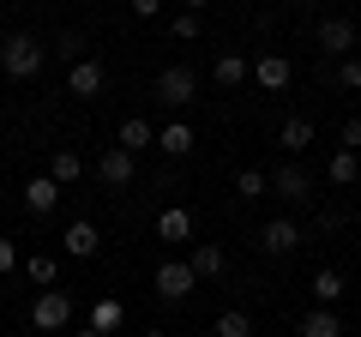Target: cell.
<instances>
[{
  "instance_id": "obj_1",
  "label": "cell",
  "mask_w": 361,
  "mask_h": 337,
  "mask_svg": "<svg viewBox=\"0 0 361 337\" xmlns=\"http://www.w3.org/2000/svg\"><path fill=\"white\" fill-rule=\"evenodd\" d=\"M42 61H49V49H42L30 30H13V37L0 42V66H6L13 78H37V73H42Z\"/></svg>"
},
{
  "instance_id": "obj_2",
  "label": "cell",
  "mask_w": 361,
  "mask_h": 337,
  "mask_svg": "<svg viewBox=\"0 0 361 337\" xmlns=\"http://www.w3.org/2000/svg\"><path fill=\"white\" fill-rule=\"evenodd\" d=\"M30 325H37V331H66V325H73V295H66V289H42V295L30 301Z\"/></svg>"
},
{
  "instance_id": "obj_3",
  "label": "cell",
  "mask_w": 361,
  "mask_h": 337,
  "mask_svg": "<svg viewBox=\"0 0 361 337\" xmlns=\"http://www.w3.org/2000/svg\"><path fill=\"white\" fill-rule=\"evenodd\" d=\"M151 91H157V103H169V109H187V103L199 97V78L187 73V66H163Z\"/></svg>"
},
{
  "instance_id": "obj_4",
  "label": "cell",
  "mask_w": 361,
  "mask_h": 337,
  "mask_svg": "<svg viewBox=\"0 0 361 337\" xmlns=\"http://www.w3.org/2000/svg\"><path fill=\"white\" fill-rule=\"evenodd\" d=\"M151 283H157V295H163V301H187V295H193V283H199V277H193V265H180V259H163V265H157V277H151Z\"/></svg>"
},
{
  "instance_id": "obj_5",
  "label": "cell",
  "mask_w": 361,
  "mask_h": 337,
  "mask_svg": "<svg viewBox=\"0 0 361 337\" xmlns=\"http://www.w3.org/2000/svg\"><path fill=\"white\" fill-rule=\"evenodd\" d=\"M103 85H109L103 61H90V54H85V61H73V66H66V91H73V97H85V103H90V97H103Z\"/></svg>"
},
{
  "instance_id": "obj_6",
  "label": "cell",
  "mask_w": 361,
  "mask_h": 337,
  "mask_svg": "<svg viewBox=\"0 0 361 337\" xmlns=\"http://www.w3.org/2000/svg\"><path fill=\"white\" fill-rule=\"evenodd\" d=\"M271 193L277 199H313V175L301 163H277L271 168Z\"/></svg>"
},
{
  "instance_id": "obj_7",
  "label": "cell",
  "mask_w": 361,
  "mask_h": 337,
  "mask_svg": "<svg viewBox=\"0 0 361 337\" xmlns=\"http://www.w3.org/2000/svg\"><path fill=\"white\" fill-rule=\"evenodd\" d=\"M319 49L337 54V61H349V49H355V25H349V18H319Z\"/></svg>"
},
{
  "instance_id": "obj_8",
  "label": "cell",
  "mask_w": 361,
  "mask_h": 337,
  "mask_svg": "<svg viewBox=\"0 0 361 337\" xmlns=\"http://www.w3.org/2000/svg\"><path fill=\"white\" fill-rule=\"evenodd\" d=\"M97 175H103V187H127L133 175H139V163H133V151L109 145V151H103V163H97Z\"/></svg>"
},
{
  "instance_id": "obj_9",
  "label": "cell",
  "mask_w": 361,
  "mask_h": 337,
  "mask_svg": "<svg viewBox=\"0 0 361 337\" xmlns=\"http://www.w3.org/2000/svg\"><path fill=\"white\" fill-rule=\"evenodd\" d=\"M54 205H61V181H54V175H37V181H25V211H30V217H49Z\"/></svg>"
},
{
  "instance_id": "obj_10",
  "label": "cell",
  "mask_w": 361,
  "mask_h": 337,
  "mask_svg": "<svg viewBox=\"0 0 361 337\" xmlns=\"http://www.w3.org/2000/svg\"><path fill=\"white\" fill-rule=\"evenodd\" d=\"M61 247H66V253H73V259H90V253L103 247V235H97V223H90V217H78V223H66Z\"/></svg>"
},
{
  "instance_id": "obj_11",
  "label": "cell",
  "mask_w": 361,
  "mask_h": 337,
  "mask_svg": "<svg viewBox=\"0 0 361 337\" xmlns=\"http://www.w3.org/2000/svg\"><path fill=\"white\" fill-rule=\"evenodd\" d=\"M259 247H265V253H295L301 247V229L289 217H271L265 229H259Z\"/></svg>"
},
{
  "instance_id": "obj_12",
  "label": "cell",
  "mask_w": 361,
  "mask_h": 337,
  "mask_svg": "<svg viewBox=\"0 0 361 337\" xmlns=\"http://www.w3.org/2000/svg\"><path fill=\"white\" fill-rule=\"evenodd\" d=\"M253 78L265 85V91H289V78H295V66H289L283 54H259V61H253Z\"/></svg>"
},
{
  "instance_id": "obj_13",
  "label": "cell",
  "mask_w": 361,
  "mask_h": 337,
  "mask_svg": "<svg viewBox=\"0 0 361 337\" xmlns=\"http://www.w3.org/2000/svg\"><path fill=\"white\" fill-rule=\"evenodd\" d=\"M187 265H193V277H223V271H229V253H223L217 241H199Z\"/></svg>"
},
{
  "instance_id": "obj_14",
  "label": "cell",
  "mask_w": 361,
  "mask_h": 337,
  "mask_svg": "<svg viewBox=\"0 0 361 337\" xmlns=\"http://www.w3.org/2000/svg\"><path fill=\"white\" fill-rule=\"evenodd\" d=\"M277 145H283L289 157H301V151L313 145V121H307V115H289L283 127H277Z\"/></svg>"
},
{
  "instance_id": "obj_15",
  "label": "cell",
  "mask_w": 361,
  "mask_h": 337,
  "mask_svg": "<svg viewBox=\"0 0 361 337\" xmlns=\"http://www.w3.org/2000/svg\"><path fill=\"white\" fill-rule=\"evenodd\" d=\"M157 235H163V241H193V211H187V205H169L163 217H157Z\"/></svg>"
},
{
  "instance_id": "obj_16",
  "label": "cell",
  "mask_w": 361,
  "mask_h": 337,
  "mask_svg": "<svg viewBox=\"0 0 361 337\" xmlns=\"http://www.w3.org/2000/svg\"><path fill=\"white\" fill-rule=\"evenodd\" d=\"M121 319H127L121 295H103L97 307H90V331H103V337H115V331H121Z\"/></svg>"
},
{
  "instance_id": "obj_17",
  "label": "cell",
  "mask_w": 361,
  "mask_h": 337,
  "mask_svg": "<svg viewBox=\"0 0 361 337\" xmlns=\"http://www.w3.org/2000/svg\"><path fill=\"white\" fill-rule=\"evenodd\" d=\"M211 78H217L223 91H235V85H241V78H253V66H247L241 54H217V66H211Z\"/></svg>"
},
{
  "instance_id": "obj_18",
  "label": "cell",
  "mask_w": 361,
  "mask_h": 337,
  "mask_svg": "<svg viewBox=\"0 0 361 337\" xmlns=\"http://www.w3.org/2000/svg\"><path fill=\"white\" fill-rule=\"evenodd\" d=\"M157 145H163L169 157H187V151H193L199 139H193V127H187V121H169V127L157 133Z\"/></svg>"
},
{
  "instance_id": "obj_19",
  "label": "cell",
  "mask_w": 361,
  "mask_h": 337,
  "mask_svg": "<svg viewBox=\"0 0 361 337\" xmlns=\"http://www.w3.org/2000/svg\"><path fill=\"white\" fill-rule=\"evenodd\" d=\"M145 145H157V127L139 121V115H127L121 121V151H145Z\"/></svg>"
},
{
  "instance_id": "obj_20",
  "label": "cell",
  "mask_w": 361,
  "mask_h": 337,
  "mask_svg": "<svg viewBox=\"0 0 361 337\" xmlns=\"http://www.w3.org/2000/svg\"><path fill=\"white\" fill-rule=\"evenodd\" d=\"M25 277L37 289H54V277H61V259H54V253H30L25 259Z\"/></svg>"
},
{
  "instance_id": "obj_21",
  "label": "cell",
  "mask_w": 361,
  "mask_h": 337,
  "mask_svg": "<svg viewBox=\"0 0 361 337\" xmlns=\"http://www.w3.org/2000/svg\"><path fill=\"white\" fill-rule=\"evenodd\" d=\"M355 175H361V157L355 151H337L331 163H325V181H331V187H349Z\"/></svg>"
},
{
  "instance_id": "obj_22",
  "label": "cell",
  "mask_w": 361,
  "mask_h": 337,
  "mask_svg": "<svg viewBox=\"0 0 361 337\" xmlns=\"http://www.w3.org/2000/svg\"><path fill=\"white\" fill-rule=\"evenodd\" d=\"M301 337H343V325H337L331 307H313L307 319H301Z\"/></svg>"
},
{
  "instance_id": "obj_23",
  "label": "cell",
  "mask_w": 361,
  "mask_h": 337,
  "mask_svg": "<svg viewBox=\"0 0 361 337\" xmlns=\"http://www.w3.org/2000/svg\"><path fill=\"white\" fill-rule=\"evenodd\" d=\"M265 193H271L265 168H241V175H235V199H265Z\"/></svg>"
},
{
  "instance_id": "obj_24",
  "label": "cell",
  "mask_w": 361,
  "mask_h": 337,
  "mask_svg": "<svg viewBox=\"0 0 361 337\" xmlns=\"http://www.w3.org/2000/svg\"><path fill=\"white\" fill-rule=\"evenodd\" d=\"M49 175H54V181H61V187H73L78 175H85V157H78V151H54V163H49Z\"/></svg>"
},
{
  "instance_id": "obj_25",
  "label": "cell",
  "mask_w": 361,
  "mask_h": 337,
  "mask_svg": "<svg viewBox=\"0 0 361 337\" xmlns=\"http://www.w3.org/2000/svg\"><path fill=\"white\" fill-rule=\"evenodd\" d=\"M313 301H319V307L343 301V277H337V271H325V265H319V271H313Z\"/></svg>"
},
{
  "instance_id": "obj_26",
  "label": "cell",
  "mask_w": 361,
  "mask_h": 337,
  "mask_svg": "<svg viewBox=\"0 0 361 337\" xmlns=\"http://www.w3.org/2000/svg\"><path fill=\"white\" fill-rule=\"evenodd\" d=\"M217 337H253V319H247L241 307H223L217 313Z\"/></svg>"
},
{
  "instance_id": "obj_27",
  "label": "cell",
  "mask_w": 361,
  "mask_h": 337,
  "mask_svg": "<svg viewBox=\"0 0 361 337\" xmlns=\"http://www.w3.org/2000/svg\"><path fill=\"white\" fill-rule=\"evenodd\" d=\"M169 30H175V42H199V13H175Z\"/></svg>"
},
{
  "instance_id": "obj_28",
  "label": "cell",
  "mask_w": 361,
  "mask_h": 337,
  "mask_svg": "<svg viewBox=\"0 0 361 337\" xmlns=\"http://www.w3.org/2000/svg\"><path fill=\"white\" fill-rule=\"evenodd\" d=\"M337 85H343V91H361V61H355V54L337 66Z\"/></svg>"
},
{
  "instance_id": "obj_29",
  "label": "cell",
  "mask_w": 361,
  "mask_h": 337,
  "mask_svg": "<svg viewBox=\"0 0 361 337\" xmlns=\"http://www.w3.org/2000/svg\"><path fill=\"white\" fill-rule=\"evenodd\" d=\"M61 54H66V66L85 61V37H78V30H66V37H61Z\"/></svg>"
},
{
  "instance_id": "obj_30",
  "label": "cell",
  "mask_w": 361,
  "mask_h": 337,
  "mask_svg": "<svg viewBox=\"0 0 361 337\" xmlns=\"http://www.w3.org/2000/svg\"><path fill=\"white\" fill-rule=\"evenodd\" d=\"M343 151H361V115L343 121Z\"/></svg>"
},
{
  "instance_id": "obj_31",
  "label": "cell",
  "mask_w": 361,
  "mask_h": 337,
  "mask_svg": "<svg viewBox=\"0 0 361 337\" xmlns=\"http://www.w3.org/2000/svg\"><path fill=\"white\" fill-rule=\"evenodd\" d=\"M0 271H18V247L13 241H0Z\"/></svg>"
},
{
  "instance_id": "obj_32",
  "label": "cell",
  "mask_w": 361,
  "mask_h": 337,
  "mask_svg": "<svg viewBox=\"0 0 361 337\" xmlns=\"http://www.w3.org/2000/svg\"><path fill=\"white\" fill-rule=\"evenodd\" d=\"M163 13V0H133V18H157Z\"/></svg>"
},
{
  "instance_id": "obj_33",
  "label": "cell",
  "mask_w": 361,
  "mask_h": 337,
  "mask_svg": "<svg viewBox=\"0 0 361 337\" xmlns=\"http://www.w3.org/2000/svg\"><path fill=\"white\" fill-rule=\"evenodd\" d=\"M199 6H205V0H180V13H199Z\"/></svg>"
},
{
  "instance_id": "obj_34",
  "label": "cell",
  "mask_w": 361,
  "mask_h": 337,
  "mask_svg": "<svg viewBox=\"0 0 361 337\" xmlns=\"http://www.w3.org/2000/svg\"><path fill=\"white\" fill-rule=\"evenodd\" d=\"M78 337H103V331H90V325H85V331H78Z\"/></svg>"
},
{
  "instance_id": "obj_35",
  "label": "cell",
  "mask_w": 361,
  "mask_h": 337,
  "mask_svg": "<svg viewBox=\"0 0 361 337\" xmlns=\"http://www.w3.org/2000/svg\"><path fill=\"white\" fill-rule=\"evenodd\" d=\"M145 337H169V331H145Z\"/></svg>"
},
{
  "instance_id": "obj_36",
  "label": "cell",
  "mask_w": 361,
  "mask_h": 337,
  "mask_svg": "<svg viewBox=\"0 0 361 337\" xmlns=\"http://www.w3.org/2000/svg\"><path fill=\"white\" fill-rule=\"evenodd\" d=\"M355 217H361V211H355Z\"/></svg>"
}]
</instances>
